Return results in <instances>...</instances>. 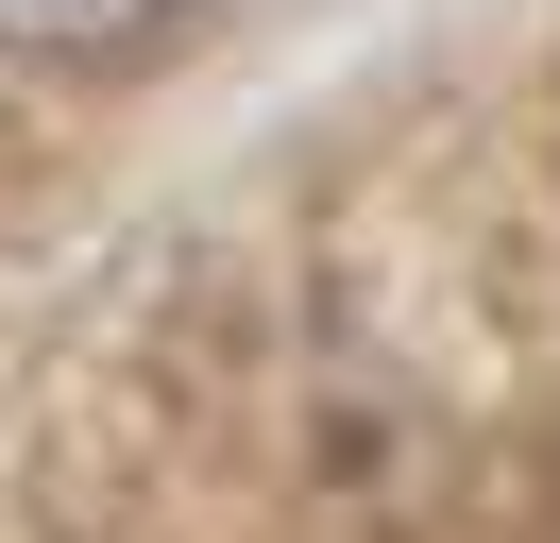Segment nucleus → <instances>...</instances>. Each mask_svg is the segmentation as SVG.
Returning a JSON list of instances; mask_svg holds the SVG:
<instances>
[{"instance_id":"f257e3e1","label":"nucleus","mask_w":560,"mask_h":543,"mask_svg":"<svg viewBox=\"0 0 560 543\" xmlns=\"http://www.w3.org/2000/svg\"><path fill=\"white\" fill-rule=\"evenodd\" d=\"M205 0H0V51L18 68H119L153 51V34H187Z\"/></svg>"}]
</instances>
